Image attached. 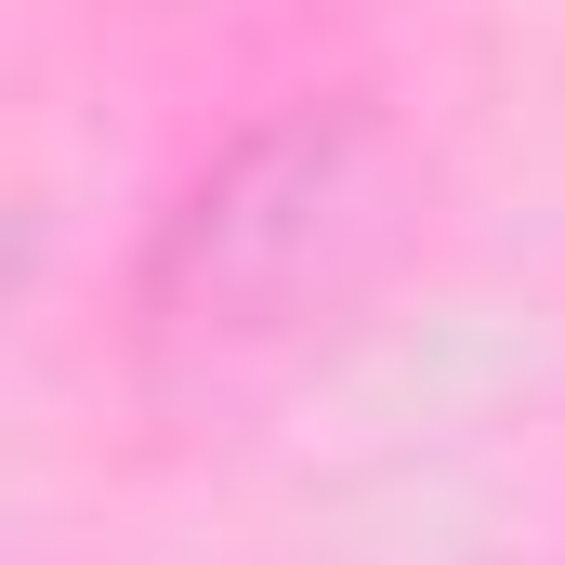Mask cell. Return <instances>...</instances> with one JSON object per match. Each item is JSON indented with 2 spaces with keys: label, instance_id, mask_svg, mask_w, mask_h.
<instances>
[{
  "label": "cell",
  "instance_id": "cell-1",
  "mask_svg": "<svg viewBox=\"0 0 565 565\" xmlns=\"http://www.w3.org/2000/svg\"><path fill=\"white\" fill-rule=\"evenodd\" d=\"M382 250V119L369 106H289L237 132L145 250V329L237 355L329 316Z\"/></svg>",
  "mask_w": 565,
  "mask_h": 565
}]
</instances>
